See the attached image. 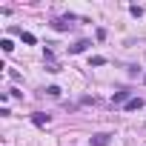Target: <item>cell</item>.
<instances>
[{"instance_id":"obj_4","label":"cell","mask_w":146,"mask_h":146,"mask_svg":"<svg viewBox=\"0 0 146 146\" xmlns=\"http://www.w3.org/2000/svg\"><path fill=\"white\" fill-rule=\"evenodd\" d=\"M129 100H132V98H129V92H126V89H120V92H115V95H112V103H115V106H117V103H129Z\"/></svg>"},{"instance_id":"obj_1","label":"cell","mask_w":146,"mask_h":146,"mask_svg":"<svg viewBox=\"0 0 146 146\" xmlns=\"http://www.w3.org/2000/svg\"><path fill=\"white\" fill-rule=\"evenodd\" d=\"M72 20H75V17H57V20H52V26H54L57 32H69L72 26H75Z\"/></svg>"},{"instance_id":"obj_2","label":"cell","mask_w":146,"mask_h":146,"mask_svg":"<svg viewBox=\"0 0 146 146\" xmlns=\"http://www.w3.org/2000/svg\"><path fill=\"white\" fill-rule=\"evenodd\" d=\"M89 143H92V146H109V143H112V135H106V132L92 135V137H89Z\"/></svg>"},{"instance_id":"obj_3","label":"cell","mask_w":146,"mask_h":146,"mask_svg":"<svg viewBox=\"0 0 146 146\" xmlns=\"http://www.w3.org/2000/svg\"><path fill=\"white\" fill-rule=\"evenodd\" d=\"M86 49H89V40H78V43L69 46V54H80V52H86Z\"/></svg>"},{"instance_id":"obj_11","label":"cell","mask_w":146,"mask_h":146,"mask_svg":"<svg viewBox=\"0 0 146 146\" xmlns=\"http://www.w3.org/2000/svg\"><path fill=\"white\" fill-rule=\"evenodd\" d=\"M143 83H146V75H143Z\"/></svg>"},{"instance_id":"obj_5","label":"cell","mask_w":146,"mask_h":146,"mask_svg":"<svg viewBox=\"0 0 146 146\" xmlns=\"http://www.w3.org/2000/svg\"><path fill=\"white\" fill-rule=\"evenodd\" d=\"M49 120H52V117H49L46 112H35V115H32V123H35V126H46Z\"/></svg>"},{"instance_id":"obj_9","label":"cell","mask_w":146,"mask_h":146,"mask_svg":"<svg viewBox=\"0 0 146 146\" xmlns=\"http://www.w3.org/2000/svg\"><path fill=\"white\" fill-rule=\"evenodd\" d=\"M106 63V57H100V54H95V57H89V66H103Z\"/></svg>"},{"instance_id":"obj_10","label":"cell","mask_w":146,"mask_h":146,"mask_svg":"<svg viewBox=\"0 0 146 146\" xmlns=\"http://www.w3.org/2000/svg\"><path fill=\"white\" fill-rule=\"evenodd\" d=\"M46 95L49 98H60V86H46Z\"/></svg>"},{"instance_id":"obj_7","label":"cell","mask_w":146,"mask_h":146,"mask_svg":"<svg viewBox=\"0 0 146 146\" xmlns=\"http://www.w3.org/2000/svg\"><path fill=\"white\" fill-rule=\"evenodd\" d=\"M20 40H23L26 46H35V35H29V32H20Z\"/></svg>"},{"instance_id":"obj_6","label":"cell","mask_w":146,"mask_h":146,"mask_svg":"<svg viewBox=\"0 0 146 146\" xmlns=\"http://www.w3.org/2000/svg\"><path fill=\"white\" fill-rule=\"evenodd\" d=\"M140 106H143V100H140V98H132V100L126 103V109H129V112H135V109H140Z\"/></svg>"},{"instance_id":"obj_8","label":"cell","mask_w":146,"mask_h":146,"mask_svg":"<svg viewBox=\"0 0 146 146\" xmlns=\"http://www.w3.org/2000/svg\"><path fill=\"white\" fill-rule=\"evenodd\" d=\"M0 49H3V52H12V49H15V43H12L9 37H3V40H0Z\"/></svg>"}]
</instances>
